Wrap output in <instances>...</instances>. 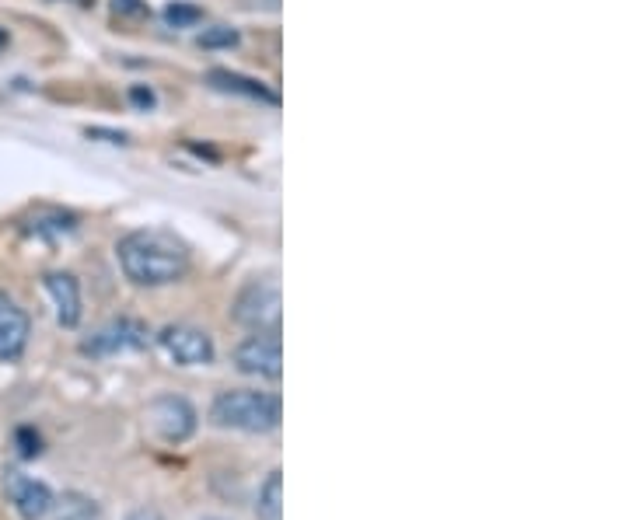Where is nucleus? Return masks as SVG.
<instances>
[{"instance_id":"dca6fc26","label":"nucleus","mask_w":629,"mask_h":520,"mask_svg":"<svg viewBox=\"0 0 629 520\" xmlns=\"http://www.w3.org/2000/svg\"><path fill=\"white\" fill-rule=\"evenodd\" d=\"M200 18H203V11L200 7H193V4H168L165 7V21L168 25H175V28H189V25H196Z\"/></svg>"},{"instance_id":"6e6552de","label":"nucleus","mask_w":629,"mask_h":520,"mask_svg":"<svg viewBox=\"0 0 629 520\" xmlns=\"http://www.w3.org/2000/svg\"><path fill=\"white\" fill-rule=\"evenodd\" d=\"M4 493L7 503L14 507V514L21 520H46L49 510H53V489L46 482L32 479L25 472H7L4 475Z\"/></svg>"},{"instance_id":"aec40b11","label":"nucleus","mask_w":629,"mask_h":520,"mask_svg":"<svg viewBox=\"0 0 629 520\" xmlns=\"http://www.w3.org/2000/svg\"><path fill=\"white\" fill-rule=\"evenodd\" d=\"M133 102H137V105H154V95H151V91H144V88H133Z\"/></svg>"},{"instance_id":"9d476101","label":"nucleus","mask_w":629,"mask_h":520,"mask_svg":"<svg viewBox=\"0 0 629 520\" xmlns=\"http://www.w3.org/2000/svg\"><path fill=\"white\" fill-rule=\"evenodd\" d=\"M46 294L53 297L56 304V322L63 329H77L81 325V283L74 280L70 273H49L46 276Z\"/></svg>"},{"instance_id":"9b49d317","label":"nucleus","mask_w":629,"mask_h":520,"mask_svg":"<svg viewBox=\"0 0 629 520\" xmlns=\"http://www.w3.org/2000/svg\"><path fill=\"white\" fill-rule=\"evenodd\" d=\"M207 84H210V88H217V91H228V95H245V98H256V102H266V105H277L280 102V98L273 95V91L266 88L263 81H256V77L231 74V70H210Z\"/></svg>"},{"instance_id":"423d86ee","label":"nucleus","mask_w":629,"mask_h":520,"mask_svg":"<svg viewBox=\"0 0 629 520\" xmlns=\"http://www.w3.org/2000/svg\"><path fill=\"white\" fill-rule=\"evenodd\" d=\"M158 346L161 353L179 363V367H207L217 356L210 332L196 329V325H165V329L158 332Z\"/></svg>"},{"instance_id":"4be33fe9","label":"nucleus","mask_w":629,"mask_h":520,"mask_svg":"<svg viewBox=\"0 0 629 520\" xmlns=\"http://www.w3.org/2000/svg\"><path fill=\"white\" fill-rule=\"evenodd\" d=\"M77 4H84V7H88V4H95V0H77Z\"/></svg>"},{"instance_id":"5701e85b","label":"nucleus","mask_w":629,"mask_h":520,"mask_svg":"<svg viewBox=\"0 0 629 520\" xmlns=\"http://www.w3.org/2000/svg\"><path fill=\"white\" fill-rule=\"evenodd\" d=\"M207 520H217V517H207Z\"/></svg>"},{"instance_id":"2eb2a0df","label":"nucleus","mask_w":629,"mask_h":520,"mask_svg":"<svg viewBox=\"0 0 629 520\" xmlns=\"http://www.w3.org/2000/svg\"><path fill=\"white\" fill-rule=\"evenodd\" d=\"M200 46L203 49H231V46H238V32L228 25H214L200 35Z\"/></svg>"},{"instance_id":"6ab92c4d","label":"nucleus","mask_w":629,"mask_h":520,"mask_svg":"<svg viewBox=\"0 0 629 520\" xmlns=\"http://www.w3.org/2000/svg\"><path fill=\"white\" fill-rule=\"evenodd\" d=\"M126 520H165V517H161L154 507H137V510H130V514H126Z\"/></svg>"},{"instance_id":"f03ea898","label":"nucleus","mask_w":629,"mask_h":520,"mask_svg":"<svg viewBox=\"0 0 629 520\" xmlns=\"http://www.w3.org/2000/svg\"><path fill=\"white\" fill-rule=\"evenodd\" d=\"M284 419L280 398L270 391H252V388H235L221 391L210 405V423L221 430H238V433H273Z\"/></svg>"},{"instance_id":"412c9836","label":"nucleus","mask_w":629,"mask_h":520,"mask_svg":"<svg viewBox=\"0 0 629 520\" xmlns=\"http://www.w3.org/2000/svg\"><path fill=\"white\" fill-rule=\"evenodd\" d=\"M4 46H7V32L0 28V49H4Z\"/></svg>"},{"instance_id":"1a4fd4ad","label":"nucleus","mask_w":629,"mask_h":520,"mask_svg":"<svg viewBox=\"0 0 629 520\" xmlns=\"http://www.w3.org/2000/svg\"><path fill=\"white\" fill-rule=\"evenodd\" d=\"M28 336H32V322L28 315L18 308L14 297H7L0 290V363H14L28 346Z\"/></svg>"},{"instance_id":"4468645a","label":"nucleus","mask_w":629,"mask_h":520,"mask_svg":"<svg viewBox=\"0 0 629 520\" xmlns=\"http://www.w3.org/2000/svg\"><path fill=\"white\" fill-rule=\"evenodd\" d=\"M77 227V220L70 217V213H46V217L35 220V227H28L32 234H39V238H56V234H70Z\"/></svg>"},{"instance_id":"7ed1b4c3","label":"nucleus","mask_w":629,"mask_h":520,"mask_svg":"<svg viewBox=\"0 0 629 520\" xmlns=\"http://www.w3.org/2000/svg\"><path fill=\"white\" fill-rule=\"evenodd\" d=\"M231 318L252 332H280V283L273 276L252 280L242 287V294L231 304Z\"/></svg>"},{"instance_id":"f257e3e1","label":"nucleus","mask_w":629,"mask_h":520,"mask_svg":"<svg viewBox=\"0 0 629 520\" xmlns=\"http://www.w3.org/2000/svg\"><path fill=\"white\" fill-rule=\"evenodd\" d=\"M119 269L137 287H168L189 273V248L161 227H144L119 241Z\"/></svg>"},{"instance_id":"f3484780","label":"nucleus","mask_w":629,"mask_h":520,"mask_svg":"<svg viewBox=\"0 0 629 520\" xmlns=\"http://www.w3.org/2000/svg\"><path fill=\"white\" fill-rule=\"evenodd\" d=\"M14 444H18V454L25 461H32V458H39L42 454V437L32 430V426H21V430L14 433Z\"/></svg>"},{"instance_id":"39448f33","label":"nucleus","mask_w":629,"mask_h":520,"mask_svg":"<svg viewBox=\"0 0 629 520\" xmlns=\"http://www.w3.org/2000/svg\"><path fill=\"white\" fill-rule=\"evenodd\" d=\"M235 367L249 377H263V381H280L284 374V343L280 332H256L245 343L235 346Z\"/></svg>"},{"instance_id":"f8f14e48","label":"nucleus","mask_w":629,"mask_h":520,"mask_svg":"<svg viewBox=\"0 0 629 520\" xmlns=\"http://www.w3.org/2000/svg\"><path fill=\"white\" fill-rule=\"evenodd\" d=\"M256 517L259 520H284V472H280V468H273V472L266 475L263 486H259Z\"/></svg>"},{"instance_id":"20e7f679","label":"nucleus","mask_w":629,"mask_h":520,"mask_svg":"<svg viewBox=\"0 0 629 520\" xmlns=\"http://www.w3.org/2000/svg\"><path fill=\"white\" fill-rule=\"evenodd\" d=\"M196 409L182 395H158L147 405V430L165 444H186L196 433Z\"/></svg>"},{"instance_id":"0eeeda50","label":"nucleus","mask_w":629,"mask_h":520,"mask_svg":"<svg viewBox=\"0 0 629 520\" xmlns=\"http://www.w3.org/2000/svg\"><path fill=\"white\" fill-rule=\"evenodd\" d=\"M151 343V332H147L144 322L137 318H116V322L102 325L91 339L81 343L84 356H116V353H137V349H147Z\"/></svg>"},{"instance_id":"a211bd4d","label":"nucleus","mask_w":629,"mask_h":520,"mask_svg":"<svg viewBox=\"0 0 629 520\" xmlns=\"http://www.w3.org/2000/svg\"><path fill=\"white\" fill-rule=\"evenodd\" d=\"M112 11L119 14V18H147V4L144 0H112Z\"/></svg>"},{"instance_id":"ddd939ff","label":"nucleus","mask_w":629,"mask_h":520,"mask_svg":"<svg viewBox=\"0 0 629 520\" xmlns=\"http://www.w3.org/2000/svg\"><path fill=\"white\" fill-rule=\"evenodd\" d=\"M49 514H56V520H98V507H95V500H88V496L67 493L63 500H53V510H49Z\"/></svg>"}]
</instances>
